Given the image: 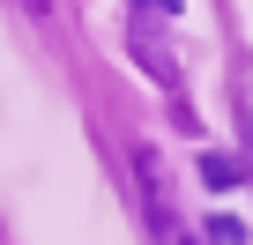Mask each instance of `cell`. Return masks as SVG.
<instances>
[{"label": "cell", "instance_id": "2", "mask_svg": "<svg viewBox=\"0 0 253 245\" xmlns=\"http://www.w3.org/2000/svg\"><path fill=\"white\" fill-rule=\"evenodd\" d=\"M209 238H216V245H246V223H238V215H216Z\"/></svg>", "mask_w": 253, "mask_h": 245}, {"label": "cell", "instance_id": "1", "mask_svg": "<svg viewBox=\"0 0 253 245\" xmlns=\"http://www.w3.org/2000/svg\"><path fill=\"white\" fill-rule=\"evenodd\" d=\"M201 186L231 193V186H238V164H231V156H201Z\"/></svg>", "mask_w": 253, "mask_h": 245}, {"label": "cell", "instance_id": "3", "mask_svg": "<svg viewBox=\"0 0 253 245\" xmlns=\"http://www.w3.org/2000/svg\"><path fill=\"white\" fill-rule=\"evenodd\" d=\"M142 8H179V0H142Z\"/></svg>", "mask_w": 253, "mask_h": 245}]
</instances>
